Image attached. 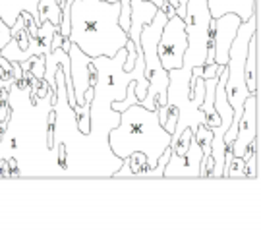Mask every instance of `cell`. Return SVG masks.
<instances>
[{
    "instance_id": "8992f818",
    "label": "cell",
    "mask_w": 261,
    "mask_h": 232,
    "mask_svg": "<svg viewBox=\"0 0 261 232\" xmlns=\"http://www.w3.org/2000/svg\"><path fill=\"white\" fill-rule=\"evenodd\" d=\"M257 134H259V93H252L246 97L242 105L236 138L230 143L234 157H242L244 151L252 145Z\"/></svg>"
},
{
    "instance_id": "2e32d148",
    "label": "cell",
    "mask_w": 261,
    "mask_h": 232,
    "mask_svg": "<svg viewBox=\"0 0 261 232\" xmlns=\"http://www.w3.org/2000/svg\"><path fill=\"white\" fill-rule=\"evenodd\" d=\"M12 84H14V74L6 72V70L0 66V93H2L4 87H10Z\"/></svg>"
},
{
    "instance_id": "9a60e30c",
    "label": "cell",
    "mask_w": 261,
    "mask_h": 232,
    "mask_svg": "<svg viewBox=\"0 0 261 232\" xmlns=\"http://www.w3.org/2000/svg\"><path fill=\"white\" fill-rule=\"evenodd\" d=\"M223 70H224V66L217 64V62H213V64H205V66H203V74H201V78H203V80H209V78L219 75Z\"/></svg>"
},
{
    "instance_id": "8fae6325",
    "label": "cell",
    "mask_w": 261,
    "mask_h": 232,
    "mask_svg": "<svg viewBox=\"0 0 261 232\" xmlns=\"http://www.w3.org/2000/svg\"><path fill=\"white\" fill-rule=\"evenodd\" d=\"M244 78L250 95L259 93V28L253 31L248 43V55L244 62Z\"/></svg>"
},
{
    "instance_id": "6da1fadb",
    "label": "cell",
    "mask_w": 261,
    "mask_h": 232,
    "mask_svg": "<svg viewBox=\"0 0 261 232\" xmlns=\"http://www.w3.org/2000/svg\"><path fill=\"white\" fill-rule=\"evenodd\" d=\"M120 2L74 0L70 4V43L91 58L114 56L128 41V33L118 23Z\"/></svg>"
},
{
    "instance_id": "7a4b0ae2",
    "label": "cell",
    "mask_w": 261,
    "mask_h": 232,
    "mask_svg": "<svg viewBox=\"0 0 261 232\" xmlns=\"http://www.w3.org/2000/svg\"><path fill=\"white\" fill-rule=\"evenodd\" d=\"M170 139L172 134L159 122L157 109H145L141 102L124 109L118 124L107 134L109 147L116 157L126 159L132 153H143L149 168L157 167L159 157L170 145Z\"/></svg>"
},
{
    "instance_id": "5bb4252c",
    "label": "cell",
    "mask_w": 261,
    "mask_h": 232,
    "mask_svg": "<svg viewBox=\"0 0 261 232\" xmlns=\"http://www.w3.org/2000/svg\"><path fill=\"white\" fill-rule=\"evenodd\" d=\"M223 178H246V161L242 157H232Z\"/></svg>"
},
{
    "instance_id": "e0dca14e",
    "label": "cell",
    "mask_w": 261,
    "mask_h": 232,
    "mask_svg": "<svg viewBox=\"0 0 261 232\" xmlns=\"http://www.w3.org/2000/svg\"><path fill=\"white\" fill-rule=\"evenodd\" d=\"M147 2H153V4H155V6H157L159 10H161L165 2H170V4L174 6V8H178V2H180V0H147Z\"/></svg>"
},
{
    "instance_id": "30bf717a",
    "label": "cell",
    "mask_w": 261,
    "mask_h": 232,
    "mask_svg": "<svg viewBox=\"0 0 261 232\" xmlns=\"http://www.w3.org/2000/svg\"><path fill=\"white\" fill-rule=\"evenodd\" d=\"M259 0H207V8L211 18H219L224 14H236L242 21L250 19L255 14V4Z\"/></svg>"
},
{
    "instance_id": "5b68a950",
    "label": "cell",
    "mask_w": 261,
    "mask_h": 232,
    "mask_svg": "<svg viewBox=\"0 0 261 232\" xmlns=\"http://www.w3.org/2000/svg\"><path fill=\"white\" fill-rule=\"evenodd\" d=\"M188 46V35L184 28V18L178 14L170 16L163 25L161 37L157 41V53L165 70H176L184 64V53Z\"/></svg>"
},
{
    "instance_id": "4fadbf2b",
    "label": "cell",
    "mask_w": 261,
    "mask_h": 232,
    "mask_svg": "<svg viewBox=\"0 0 261 232\" xmlns=\"http://www.w3.org/2000/svg\"><path fill=\"white\" fill-rule=\"evenodd\" d=\"M62 18V10L58 6V0H39V16H37V25H41L45 19L53 21L55 25L60 23Z\"/></svg>"
},
{
    "instance_id": "3957f363",
    "label": "cell",
    "mask_w": 261,
    "mask_h": 232,
    "mask_svg": "<svg viewBox=\"0 0 261 232\" xmlns=\"http://www.w3.org/2000/svg\"><path fill=\"white\" fill-rule=\"evenodd\" d=\"M203 95H205V82L201 75H194L192 70L184 66L176 70H168L167 105L176 109L178 112L170 145H174L178 136L186 128L196 132L197 126L203 124L205 120V112L201 111Z\"/></svg>"
},
{
    "instance_id": "ac0fdd59",
    "label": "cell",
    "mask_w": 261,
    "mask_h": 232,
    "mask_svg": "<svg viewBox=\"0 0 261 232\" xmlns=\"http://www.w3.org/2000/svg\"><path fill=\"white\" fill-rule=\"evenodd\" d=\"M109 2H120V0H109Z\"/></svg>"
},
{
    "instance_id": "9c48e42d",
    "label": "cell",
    "mask_w": 261,
    "mask_h": 232,
    "mask_svg": "<svg viewBox=\"0 0 261 232\" xmlns=\"http://www.w3.org/2000/svg\"><path fill=\"white\" fill-rule=\"evenodd\" d=\"M157 6L147 0H130V28H128V39L136 45V50L141 53L140 33L145 23H149L153 16L157 14Z\"/></svg>"
},
{
    "instance_id": "52a82bcc",
    "label": "cell",
    "mask_w": 261,
    "mask_h": 232,
    "mask_svg": "<svg viewBox=\"0 0 261 232\" xmlns=\"http://www.w3.org/2000/svg\"><path fill=\"white\" fill-rule=\"evenodd\" d=\"M242 19L236 14H224L219 18L211 19V29H209V45H213L215 62L226 66L228 60V48L232 45L234 35L240 28Z\"/></svg>"
},
{
    "instance_id": "277c9868",
    "label": "cell",
    "mask_w": 261,
    "mask_h": 232,
    "mask_svg": "<svg viewBox=\"0 0 261 232\" xmlns=\"http://www.w3.org/2000/svg\"><path fill=\"white\" fill-rule=\"evenodd\" d=\"M211 14L207 8V0H188L184 14V28L188 35V46L184 53V68L192 70L194 66H203L209 46V29Z\"/></svg>"
},
{
    "instance_id": "ba28073f",
    "label": "cell",
    "mask_w": 261,
    "mask_h": 232,
    "mask_svg": "<svg viewBox=\"0 0 261 232\" xmlns=\"http://www.w3.org/2000/svg\"><path fill=\"white\" fill-rule=\"evenodd\" d=\"M201 157H203V151L199 147L197 139L192 136L184 155H176L174 151H170L165 170H163V178H199Z\"/></svg>"
},
{
    "instance_id": "7c38bea8",
    "label": "cell",
    "mask_w": 261,
    "mask_h": 232,
    "mask_svg": "<svg viewBox=\"0 0 261 232\" xmlns=\"http://www.w3.org/2000/svg\"><path fill=\"white\" fill-rule=\"evenodd\" d=\"M21 12H28L35 18L39 16V0H0V19L12 28Z\"/></svg>"
}]
</instances>
